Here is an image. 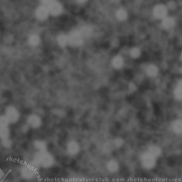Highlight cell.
<instances>
[{
    "instance_id": "obj_27",
    "label": "cell",
    "mask_w": 182,
    "mask_h": 182,
    "mask_svg": "<svg viewBox=\"0 0 182 182\" xmlns=\"http://www.w3.org/2000/svg\"><path fill=\"white\" fill-rule=\"evenodd\" d=\"M113 143H114V145L116 149L120 148L124 144V140L120 138V137H118V138H115V139L112 140Z\"/></svg>"
},
{
    "instance_id": "obj_5",
    "label": "cell",
    "mask_w": 182,
    "mask_h": 182,
    "mask_svg": "<svg viewBox=\"0 0 182 182\" xmlns=\"http://www.w3.org/2000/svg\"><path fill=\"white\" fill-rule=\"evenodd\" d=\"M26 123L29 128L32 129H38L42 125V119L38 115L32 114L27 117Z\"/></svg>"
},
{
    "instance_id": "obj_31",
    "label": "cell",
    "mask_w": 182,
    "mask_h": 182,
    "mask_svg": "<svg viewBox=\"0 0 182 182\" xmlns=\"http://www.w3.org/2000/svg\"><path fill=\"white\" fill-rule=\"evenodd\" d=\"M41 1H42L46 6H48L49 4H51L52 2H54V0H41Z\"/></svg>"
},
{
    "instance_id": "obj_14",
    "label": "cell",
    "mask_w": 182,
    "mask_h": 182,
    "mask_svg": "<svg viewBox=\"0 0 182 182\" xmlns=\"http://www.w3.org/2000/svg\"><path fill=\"white\" fill-rule=\"evenodd\" d=\"M172 129L176 135H182V120H176L173 121L172 125Z\"/></svg>"
},
{
    "instance_id": "obj_22",
    "label": "cell",
    "mask_w": 182,
    "mask_h": 182,
    "mask_svg": "<svg viewBox=\"0 0 182 182\" xmlns=\"http://www.w3.org/2000/svg\"><path fill=\"white\" fill-rule=\"evenodd\" d=\"M147 72L150 76L154 77L157 75V73H158V68H157L155 65H151L148 67Z\"/></svg>"
},
{
    "instance_id": "obj_6",
    "label": "cell",
    "mask_w": 182,
    "mask_h": 182,
    "mask_svg": "<svg viewBox=\"0 0 182 182\" xmlns=\"http://www.w3.org/2000/svg\"><path fill=\"white\" fill-rule=\"evenodd\" d=\"M66 152L70 156H76L81 151V146L76 140H71L66 145Z\"/></svg>"
},
{
    "instance_id": "obj_24",
    "label": "cell",
    "mask_w": 182,
    "mask_h": 182,
    "mask_svg": "<svg viewBox=\"0 0 182 182\" xmlns=\"http://www.w3.org/2000/svg\"><path fill=\"white\" fill-rule=\"evenodd\" d=\"M58 42H59V45H60L61 46H66L68 43V37H66V36L63 34L60 35L59 38H58Z\"/></svg>"
},
{
    "instance_id": "obj_30",
    "label": "cell",
    "mask_w": 182,
    "mask_h": 182,
    "mask_svg": "<svg viewBox=\"0 0 182 182\" xmlns=\"http://www.w3.org/2000/svg\"><path fill=\"white\" fill-rule=\"evenodd\" d=\"M70 182H83V181H82V180L81 178L75 177V178H73L72 179H71Z\"/></svg>"
},
{
    "instance_id": "obj_28",
    "label": "cell",
    "mask_w": 182,
    "mask_h": 182,
    "mask_svg": "<svg viewBox=\"0 0 182 182\" xmlns=\"http://www.w3.org/2000/svg\"><path fill=\"white\" fill-rule=\"evenodd\" d=\"M140 55V51L138 48H133L131 51V56L133 58H137Z\"/></svg>"
},
{
    "instance_id": "obj_1",
    "label": "cell",
    "mask_w": 182,
    "mask_h": 182,
    "mask_svg": "<svg viewBox=\"0 0 182 182\" xmlns=\"http://www.w3.org/2000/svg\"><path fill=\"white\" fill-rule=\"evenodd\" d=\"M33 162L38 167L43 169H50L54 166L56 159L53 154L48 150L43 151H37L34 156Z\"/></svg>"
},
{
    "instance_id": "obj_3",
    "label": "cell",
    "mask_w": 182,
    "mask_h": 182,
    "mask_svg": "<svg viewBox=\"0 0 182 182\" xmlns=\"http://www.w3.org/2000/svg\"><path fill=\"white\" fill-rule=\"evenodd\" d=\"M139 160L142 167L147 170L152 169L156 165V157H154L147 151H145L141 154Z\"/></svg>"
},
{
    "instance_id": "obj_2",
    "label": "cell",
    "mask_w": 182,
    "mask_h": 182,
    "mask_svg": "<svg viewBox=\"0 0 182 182\" xmlns=\"http://www.w3.org/2000/svg\"><path fill=\"white\" fill-rule=\"evenodd\" d=\"M39 167L34 162H26L21 165L19 170L20 176L24 180L30 181L37 177L39 173Z\"/></svg>"
},
{
    "instance_id": "obj_8",
    "label": "cell",
    "mask_w": 182,
    "mask_h": 182,
    "mask_svg": "<svg viewBox=\"0 0 182 182\" xmlns=\"http://www.w3.org/2000/svg\"><path fill=\"white\" fill-rule=\"evenodd\" d=\"M47 7L48 8L49 13L53 15H59L62 12L61 5L55 1L52 2L51 4H49Z\"/></svg>"
},
{
    "instance_id": "obj_12",
    "label": "cell",
    "mask_w": 182,
    "mask_h": 182,
    "mask_svg": "<svg viewBox=\"0 0 182 182\" xmlns=\"http://www.w3.org/2000/svg\"><path fill=\"white\" fill-rule=\"evenodd\" d=\"M147 152L150 153L151 155L156 157L157 159L159 156H160L162 154V150L160 147L156 145H151L148 147Z\"/></svg>"
},
{
    "instance_id": "obj_16",
    "label": "cell",
    "mask_w": 182,
    "mask_h": 182,
    "mask_svg": "<svg viewBox=\"0 0 182 182\" xmlns=\"http://www.w3.org/2000/svg\"><path fill=\"white\" fill-rule=\"evenodd\" d=\"M115 147L114 145V143H113V141H109L107 142L104 144L103 147V150L105 153L108 154L110 152H112V151L115 150Z\"/></svg>"
},
{
    "instance_id": "obj_34",
    "label": "cell",
    "mask_w": 182,
    "mask_h": 182,
    "mask_svg": "<svg viewBox=\"0 0 182 182\" xmlns=\"http://www.w3.org/2000/svg\"><path fill=\"white\" fill-rule=\"evenodd\" d=\"M63 182H70V181H63Z\"/></svg>"
},
{
    "instance_id": "obj_19",
    "label": "cell",
    "mask_w": 182,
    "mask_h": 182,
    "mask_svg": "<svg viewBox=\"0 0 182 182\" xmlns=\"http://www.w3.org/2000/svg\"><path fill=\"white\" fill-rule=\"evenodd\" d=\"M175 97L179 100H182V81L179 82L174 91Z\"/></svg>"
},
{
    "instance_id": "obj_32",
    "label": "cell",
    "mask_w": 182,
    "mask_h": 182,
    "mask_svg": "<svg viewBox=\"0 0 182 182\" xmlns=\"http://www.w3.org/2000/svg\"><path fill=\"white\" fill-rule=\"evenodd\" d=\"M0 182H9V181H8V180H7V179H3V180H2V181H0Z\"/></svg>"
},
{
    "instance_id": "obj_29",
    "label": "cell",
    "mask_w": 182,
    "mask_h": 182,
    "mask_svg": "<svg viewBox=\"0 0 182 182\" xmlns=\"http://www.w3.org/2000/svg\"><path fill=\"white\" fill-rule=\"evenodd\" d=\"M5 177V173L3 170L2 169H0V181L3 180Z\"/></svg>"
},
{
    "instance_id": "obj_17",
    "label": "cell",
    "mask_w": 182,
    "mask_h": 182,
    "mask_svg": "<svg viewBox=\"0 0 182 182\" xmlns=\"http://www.w3.org/2000/svg\"><path fill=\"white\" fill-rule=\"evenodd\" d=\"M80 35L81 36L82 38L84 37H90V35L91 34V32H92V30L88 26H84L82 27L81 30L78 31Z\"/></svg>"
},
{
    "instance_id": "obj_23",
    "label": "cell",
    "mask_w": 182,
    "mask_h": 182,
    "mask_svg": "<svg viewBox=\"0 0 182 182\" xmlns=\"http://www.w3.org/2000/svg\"><path fill=\"white\" fill-rule=\"evenodd\" d=\"M10 122L7 117L4 115L0 116V128H9Z\"/></svg>"
},
{
    "instance_id": "obj_11",
    "label": "cell",
    "mask_w": 182,
    "mask_h": 182,
    "mask_svg": "<svg viewBox=\"0 0 182 182\" xmlns=\"http://www.w3.org/2000/svg\"><path fill=\"white\" fill-rule=\"evenodd\" d=\"M33 146L37 151H43L47 150V143L42 139H37L33 143Z\"/></svg>"
},
{
    "instance_id": "obj_20",
    "label": "cell",
    "mask_w": 182,
    "mask_h": 182,
    "mask_svg": "<svg viewBox=\"0 0 182 182\" xmlns=\"http://www.w3.org/2000/svg\"><path fill=\"white\" fill-rule=\"evenodd\" d=\"M123 65V59L120 56L115 57L112 60V65L114 66L115 68H120Z\"/></svg>"
},
{
    "instance_id": "obj_4",
    "label": "cell",
    "mask_w": 182,
    "mask_h": 182,
    "mask_svg": "<svg viewBox=\"0 0 182 182\" xmlns=\"http://www.w3.org/2000/svg\"><path fill=\"white\" fill-rule=\"evenodd\" d=\"M5 116L9 120L10 124H15L20 119V113L14 106H9L6 109Z\"/></svg>"
},
{
    "instance_id": "obj_9",
    "label": "cell",
    "mask_w": 182,
    "mask_h": 182,
    "mask_svg": "<svg viewBox=\"0 0 182 182\" xmlns=\"http://www.w3.org/2000/svg\"><path fill=\"white\" fill-rule=\"evenodd\" d=\"M106 169L110 173H116L120 169V165L118 162L115 159H110L107 162Z\"/></svg>"
},
{
    "instance_id": "obj_25",
    "label": "cell",
    "mask_w": 182,
    "mask_h": 182,
    "mask_svg": "<svg viewBox=\"0 0 182 182\" xmlns=\"http://www.w3.org/2000/svg\"><path fill=\"white\" fill-rule=\"evenodd\" d=\"M40 42L39 37L37 35H33L29 38V43L32 46H37Z\"/></svg>"
},
{
    "instance_id": "obj_26",
    "label": "cell",
    "mask_w": 182,
    "mask_h": 182,
    "mask_svg": "<svg viewBox=\"0 0 182 182\" xmlns=\"http://www.w3.org/2000/svg\"><path fill=\"white\" fill-rule=\"evenodd\" d=\"M117 17L118 19H120V21H123L127 18V13L124 9H120L117 12Z\"/></svg>"
},
{
    "instance_id": "obj_10",
    "label": "cell",
    "mask_w": 182,
    "mask_h": 182,
    "mask_svg": "<svg viewBox=\"0 0 182 182\" xmlns=\"http://www.w3.org/2000/svg\"><path fill=\"white\" fill-rule=\"evenodd\" d=\"M154 14L158 19H163L167 14V8L164 5H157L154 9Z\"/></svg>"
},
{
    "instance_id": "obj_13",
    "label": "cell",
    "mask_w": 182,
    "mask_h": 182,
    "mask_svg": "<svg viewBox=\"0 0 182 182\" xmlns=\"http://www.w3.org/2000/svg\"><path fill=\"white\" fill-rule=\"evenodd\" d=\"M48 8L47 6H41L37 10V16L39 19H45L49 14Z\"/></svg>"
},
{
    "instance_id": "obj_33",
    "label": "cell",
    "mask_w": 182,
    "mask_h": 182,
    "mask_svg": "<svg viewBox=\"0 0 182 182\" xmlns=\"http://www.w3.org/2000/svg\"><path fill=\"white\" fill-rule=\"evenodd\" d=\"M85 1H86V0H78V2H85Z\"/></svg>"
},
{
    "instance_id": "obj_21",
    "label": "cell",
    "mask_w": 182,
    "mask_h": 182,
    "mask_svg": "<svg viewBox=\"0 0 182 182\" xmlns=\"http://www.w3.org/2000/svg\"><path fill=\"white\" fill-rule=\"evenodd\" d=\"M1 145L3 148L7 149V150H9V149H11L12 147L13 142L10 138L1 140Z\"/></svg>"
},
{
    "instance_id": "obj_18",
    "label": "cell",
    "mask_w": 182,
    "mask_h": 182,
    "mask_svg": "<svg viewBox=\"0 0 182 182\" xmlns=\"http://www.w3.org/2000/svg\"><path fill=\"white\" fill-rule=\"evenodd\" d=\"M174 25V21L172 18H165L163 22H162V26L165 29H170Z\"/></svg>"
},
{
    "instance_id": "obj_15",
    "label": "cell",
    "mask_w": 182,
    "mask_h": 182,
    "mask_svg": "<svg viewBox=\"0 0 182 182\" xmlns=\"http://www.w3.org/2000/svg\"><path fill=\"white\" fill-rule=\"evenodd\" d=\"M11 131L9 128H0V140L10 138Z\"/></svg>"
},
{
    "instance_id": "obj_35",
    "label": "cell",
    "mask_w": 182,
    "mask_h": 182,
    "mask_svg": "<svg viewBox=\"0 0 182 182\" xmlns=\"http://www.w3.org/2000/svg\"><path fill=\"white\" fill-rule=\"evenodd\" d=\"M181 73H182V68H181Z\"/></svg>"
},
{
    "instance_id": "obj_7",
    "label": "cell",
    "mask_w": 182,
    "mask_h": 182,
    "mask_svg": "<svg viewBox=\"0 0 182 182\" xmlns=\"http://www.w3.org/2000/svg\"><path fill=\"white\" fill-rule=\"evenodd\" d=\"M68 43L72 46H79L82 43V38L79 32H73L68 37Z\"/></svg>"
}]
</instances>
